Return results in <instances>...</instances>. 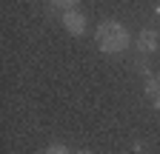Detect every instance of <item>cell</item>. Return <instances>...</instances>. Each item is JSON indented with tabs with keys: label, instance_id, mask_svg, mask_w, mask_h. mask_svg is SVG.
Returning <instances> with one entry per match:
<instances>
[{
	"label": "cell",
	"instance_id": "obj_1",
	"mask_svg": "<svg viewBox=\"0 0 160 154\" xmlns=\"http://www.w3.org/2000/svg\"><path fill=\"white\" fill-rule=\"evenodd\" d=\"M94 43L100 51H106V54H117V51H126L129 43H132V34L123 23H117V20H103L97 26L94 31Z\"/></svg>",
	"mask_w": 160,
	"mask_h": 154
},
{
	"label": "cell",
	"instance_id": "obj_2",
	"mask_svg": "<svg viewBox=\"0 0 160 154\" xmlns=\"http://www.w3.org/2000/svg\"><path fill=\"white\" fill-rule=\"evenodd\" d=\"M60 23H63V29H66L72 37H83V34L89 31L86 14H83V12H77V9H72V12H63V14H60Z\"/></svg>",
	"mask_w": 160,
	"mask_h": 154
},
{
	"label": "cell",
	"instance_id": "obj_3",
	"mask_svg": "<svg viewBox=\"0 0 160 154\" xmlns=\"http://www.w3.org/2000/svg\"><path fill=\"white\" fill-rule=\"evenodd\" d=\"M137 54L140 57H146V54H154L157 51V46H160V34H157V29H143L137 34Z\"/></svg>",
	"mask_w": 160,
	"mask_h": 154
},
{
	"label": "cell",
	"instance_id": "obj_4",
	"mask_svg": "<svg viewBox=\"0 0 160 154\" xmlns=\"http://www.w3.org/2000/svg\"><path fill=\"white\" fill-rule=\"evenodd\" d=\"M143 91H146L149 103H152L154 108H160V74H149V77H146Z\"/></svg>",
	"mask_w": 160,
	"mask_h": 154
},
{
	"label": "cell",
	"instance_id": "obj_5",
	"mask_svg": "<svg viewBox=\"0 0 160 154\" xmlns=\"http://www.w3.org/2000/svg\"><path fill=\"white\" fill-rule=\"evenodd\" d=\"M49 3H52L60 14H63V12H72V9L77 6V0H49Z\"/></svg>",
	"mask_w": 160,
	"mask_h": 154
},
{
	"label": "cell",
	"instance_id": "obj_6",
	"mask_svg": "<svg viewBox=\"0 0 160 154\" xmlns=\"http://www.w3.org/2000/svg\"><path fill=\"white\" fill-rule=\"evenodd\" d=\"M43 154H72V151H69L66 146H60V143H54V146H49V148H46Z\"/></svg>",
	"mask_w": 160,
	"mask_h": 154
},
{
	"label": "cell",
	"instance_id": "obj_7",
	"mask_svg": "<svg viewBox=\"0 0 160 154\" xmlns=\"http://www.w3.org/2000/svg\"><path fill=\"white\" fill-rule=\"evenodd\" d=\"M154 14H157V20H160V6H157V9H154Z\"/></svg>",
	"mask_w": 160,
	"mask_h": 154
},
{
	"label": "cell",
	"instance_id": "obj_8",
	"mask_svg": "<svg viewBox=\"0 0 160 154\" xmlns=\"http://www.w3.org/2000/svg\"><path fill=\"white\" fill-rule=\"evenodd\" d=\"M77 154H89V151H77Z\"/></svg>",
	"mask_w": 160,
	"mask_h": 154
}]
</instances>
